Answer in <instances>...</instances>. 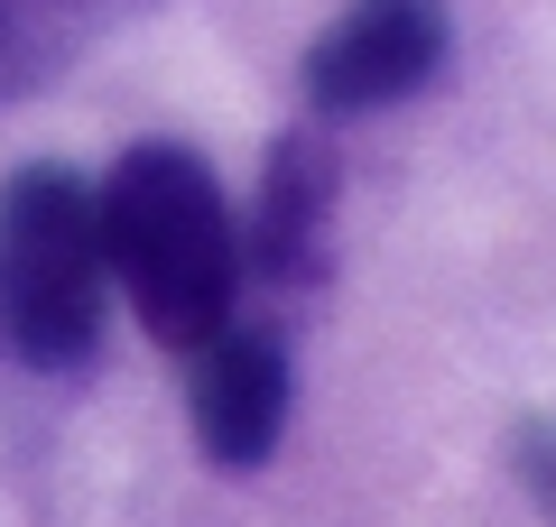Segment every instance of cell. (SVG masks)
<instances>
[{
    "mask_svg": "<svg viewBox=\"0 0 556 527\" xmlns=\"http://www.w3.org/2000/svg\"><path fill=\"white\" fill-rule=\"evenodd\" d=\"M159 0H0V112L65 83L93 47H112Z\"/></svg>",
    "mask_w": 556,
    "mask_h": 527,
    "instance_id": "obj_6",
    "label": "cell"
},
{
    "mask_svg": "<svg viewBox=\"0 0 556 527\" xmlns=\"http://www.w3.org/2000/svg\"><path fill=\"white\" fill-rule=\"evenodd\" d=\"M102 214L84 167L28 157L0 185V351L47 380L93 371L102 351Z\"/></svg>",
    "mask_w": 556,
    "mask_h": 527,
    "instance_id": "obj_2",
    "label": "cell"
},
{
    "mask_svg": "<svg viewBox=\"0 0 556 527\" xmlns=\"http://www.w3.org/2000/svg\"><path fill=\"white\" fill-rule=\"evenodd\" d=\"M334 139L325 120H288L269 139V167H260V214L241 241V269H260L269 287H316L334 269Z\"/></svg>",
    "mask_w": 556,
    "mask_h": 527,
    "instance_id": "obj_5",
    "label": "cell"
},
{
    "mask_svg": "<svg viewBox=\"0 0 556 527\" xmlns=\"http://www.w3.org/2000/svg\"><path fill=\"white\" fill-rule=\"evenodd\" d=\"M93 214H102V269L159 343L195 351L232 324V296L251 269H241L223 176L186 139H130L121 167L93 185Z\"/></svg>",
    "mask_w": 556,
    "mask_h": 527,
    "instance_id": "obj_1",
    "label": "cell"
},
{
    "mask_svg": "<svg viewBox=\"0 0 556 527\" xmlns=\"http://www.w3.org/2000/svg\"><path fill=\"white\" fill-rule=\"evenodd\" d=\"M195 445L214 472H260L288 435V333L269 324H223L214 343H195Z\"/></svg>",
    "mask_w": 556,
    "mask_h": 527,
    "instance_id": "obj_4",
    "label": "cell"
},
{
    "mask_svg": "<svg viewBox=\"0 0 556 527\" xmlns=\"http://www.w3.org/2000/svg\"><path fill=\"white\" fill-rule=\"evenodd\" d=\"M455 47V20L445 0H353L298 65V93L316 120H362V112H390V102L427 93Z\"/></svg>",
    "mask_w": 556,
    "mask_h": 527,
    "instance_id": "obj_3",
    "label": "cell"
}]
</instances>
